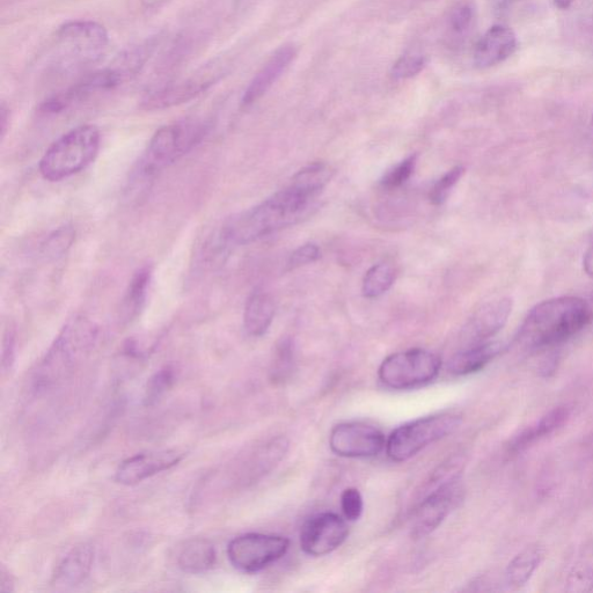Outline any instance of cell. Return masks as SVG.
<instances>
[{"label":"cell","instance_id":"1","mask_svg":"<svg viewBox=\"0 0 593 593\" xmlns=\"http://www.w3.org/2000/svg\"><path fill=\"white\" fill-rule=\"evenodd\" d=\"M318 196L290 185L252 209L229 219L209 246L214 261L233 246H245L302 222L316 208Z\"/></svg>","mask_w":593,"mask_h":593},{"label":"cell","instance_id":"2","mask_svg":"<svg viewBox=\"0 0 593 593\" xmlns=\"http://www.w3.org/2000/svg\"><path fill=\"white\" fill-rule=\"evenodd\" d=\"M106 28L92 20H76L57 29L46 57L47 79H72L90 73L107 53Z\"/></svg>","mask_w":593,"mask_h":593},{"label":"cell","instance_id":"3","mask_svg":"<svg viewBox=\"0 0 593 593\" xmlns=\"http://www.w3.org/2000/svg\"><path fill=\"white\" fill-rule=\"evenodd\" d=\"M591 319V307L580 297L548 299L527 314L517 341L534 351L558 347L583 331Z\"/></svg>","mask_w":593,"mask_h":593},{"label":"cell","instance_id":"4","mask_svg":"<svg viewBox=\"0 0 593 593\" xmlns=\"http://www.w3.org/2000/svg\"><path fill=\"white\" fill-rule=\"evenodd\" d=\"M149 57L150 51L145 46L130 50L113 67L87 73L67 89L51 95L41 105L40 112L46 115L60 114L95 97V95L117 89L129 79L137 76Z\"/></svg>","mask_w":593,"mask_h":593},{"label":"cell","instance_id":"5","mask_svg":"<svg viewBox=\"0 0 593 593\" xmlns=\"http://www.w3.org/2000/svg\"><path fill=\"white\" fill-rule=\"evenodd\" d=\"M98 339V327L84 317H76L64 325L36 371V390H47L60 382L91 353Z\"/></svg>","mask_w":593,"mask_h":593},{"label":"cell","instance_id":"6","mask_svg":"<svg viewBox=\"0 0 593 593\" xmlns=\"http://www.w3.org/2000/svg\"><path fill=\"white\" fill-rule=\"evenodd\" d=\"M209 130L210 124L207 121L197 119L181 120L161 127L153 135L139 160V177H155L165 168L177 163L203 142Z\"/></svg>","mask_w":593,"mask_h":593},{"label":"cell","instance_id":"7","mask_svg":"<svg viewBox=\"0 0 593 593\" xmlns=\"http://www.w3.org/2000/svg\"><path fill=\"white\" fill-rule=\"evenodd\" d=\"M100 143V131L92 124L68 131L51 144L42 156L39 164L42 178L58 182L84 171L97 158Z\"/></svg>","mask_w":593,"mask_h":593},{"label":"cell","instance_id":"8","mask_svg":"<svg viewBox=\"0 0 593 593\" xmlns=\"http://www.w3.org/2000/svg\"><path fill=\"white\" fill-rule=\"evenodd\" d=\"M461 422L460 415L443 413L406 423L388 438L387 455L398 463L411 459L428 445L455 433Z\"/></svg>","mask_w":593,"mask_h":593},{"label":"cell","instance_id":"9","mask_svg":"<svg viewBox=\"0 0 593 593\" xmlns=\"http://www.w3.org/2000/svg\"><path fill=\"white\" fill-rule=\"evenodd\" d=\"M442 361L424 349H411L388 356L380 365V382L392 390H408L433 382L441 371Z\"/></svg>","mask_w":593,"mask_h":593},{"label":"cell","instance_id":"10","mask_svg":"<svg viewBox=\"0 0 593 593\" xmlns=\"http://www.w3.org/2000/svg\"><path fill=\"white\" fill-rule=\"evenodd\" d=\"M289 540L272 534L247 533L234 538L228 546L231 565L243 573H258L283 558Z\"/></svg>","mask_w":593,"mask_h":593},{"label":"cell","instance_id":"11","mask_svg":"<svg viewBox=\"0 0 593 593\" xmlns=\"http://www.w3.org/2000/svg\"><path fill=\"white\" fill-rule=\"evenodd\" d=\"M329 445L336 455L346 458L375 457L386 445L382 431L360 422L341 423L329 436Z\"/></svg>","mask_w":593,"mask_h":593},{"label":"cell","instance_id":"12","mask_svg":"<svg viewBox=\"0 0 593 593\" xmlns=\"http://www.w3.org/2000/svg\"><path fill=\"white\" fill-rule=\"evenodd\" d=\"M463 487L459 478H452L429 494L416 509L412 534L423 538L434 532L461 500Z\"/></svg>","mask_w":593,"mask_h":593},{"label":"cell","instance_id":"13","mask_svg":"<svg viewBox=\"0 0 593 593\" xmlns=\"http://www.w3.org/2000/svg\"><path fill=\"white\" fill-rule=\"evenodd\" d=\"M219 76L221 75L216 69H206L186 79L165 84L146 94L141 107L145 111H160V109L185 104L215 85Z\"/></svg>","mask_w":593,"mask_h":593},{"label":"cell","instance_id":"14","mask_svg":"<svg viewBox=\"0 0 593 593\" xmlns=\"http://www.w3.org/2000/svg\"><path fill=\"white\" fill-rule=\"evenodd\" d=\"M349 536V529L339 515L324 512L307 521L300 532V546L311 556H324L338 549Z\"/></svg>","mask_w":593,"mask_h":593},{"label":"cell","instance_id":"15","mask_svg":"<svg viewBox=\"0 0 593 593\" xmlns=\"http://www.w3.org/2000/svg\"><path fill=\"white\" fill-rule=\"evenodd\" d=\"M512 306L514 303L509 297L495 299L482 305L461 329L459 339L464 348L477 346L493 339L507 325Z\"/></svg>","mask_w":593,"mask_h":593},{"label":"cell","instance_id":"16","mask_svg":"<svg viewBox=\"0 0 593 593\" xmlns=\"http://www.w3.org/2000/svg\"><path fill=\"white\" fill-rule=\"evenodd\" d=\"M182 459V453L173 450L139 453L123 461L117 468L115 481L124 486H134L153 475L171 470Z\"/></svg>","mask_w":593,"mask_h":593},{"label":"cell","instance_id":"17","mask_svg":"<svg viewBox=\"0 0 593 593\" xmlns=\"http://www.w3.org/2000/svg\"><path fill=\"white\" fill-rule=\"evenodd\" d=\"M517 36L508 26L496 25L489 28L475 45L473 61L479 69L496 67L507 61L517 49Z\"/></svg>","mask_w":593,"mask_h":593},{"label":"cell","instance_id":"18","mask_svg":"<svg viewBox=\"0 0 593 593\" xmlns=\"http://www.w3.org/2000/svg\"><path fill=\"white\" fill-rule=\"evenodd\" d=\"M296 56L295 46L285 45L278 48L248 85L241 104L250 107L260 100L287 71Z\"/></svg>","mask_w":593,"mask_h":593},{"label":"cell","instance_id":"19","mask_svg":"<svg viewBox=\"0 0 593 593\" xmlns=\"http://www.w3.org/2000/svg\"><path fill=\"white\" fill-rule=\"evenodd\" d=\"M571 409L569 406H560L552 409L551 412L541 417L539 421L525 428L521 433L511 438L507 445V452L510 456L519 455L530 449L531 446L545 437L552 435L561 429L569 420Z\"/></svg>","mask_w":593,"mask_h":593},{"label":"cell","instance_id":"20","mask_svg":"<svg viewBox=\"0 0 593 593\" xmlns=\"http://www.w3.org/2000/svg\"><path fill=\"white\" fill-rule=\"evenodd\" d=\"M94 562V548L90 544L73 547L64 556L54 575V583L61 588H75L90 576Z\"/></svg>","mask_w":593,"mask_h":593},{"label":"cell","instance_id":"21","mask_svg":"<svg viewBox=\"0 0 593 593\" xmlns=\"http://www.w3.org/2000/svg\"><path fill=\"white\" fill-rule=\"evenodd\" d=\"M288 441L284 437H277L272 441L255 449L250 457L243 464L240 471V480L243 483H251L272 471L280 463L288 450Z\"/></svg>","mask_w":593,"mask_h":593},{"label":"cell","instance_id":"22","mask_svg":"<svg viewBox=\"0 0 593 593\" xmlns=\"http://www.w3.org/2000/svg\"><path fill=\"white\" fill-rule=\"evenodd\" d=\"M504 350L501 341H487L464 348L451 358L449 371L455 376H468L485 369Z\"/></svg>","mask_w":593,"mask_h":593},{"label":"cell","instance_id":"23","mask_svg":"<svg viewBox=\"0 0 593 593\" xmlns=\"http://www.w3.org/2000/svg\"><path fill=\"white\" fill-rule=\"evenodd\" d=\"M152 278L153 267L151 265L138 268L131 277L121 305L123 321L131 322L141 314L149 296Z\"/></svg>","mask_w":593,"mask_h":593},{"label":"cell","instance_id":"24","mask_svg":"<svg viewBox=\"0 0 593 593\" xmlns=\"http://www.w3.org/2000/svg\"><path fill=\"white\" fill-rule=\"evenodd\" d=\"M275 302L265 292H254L248 298L244 312V328L253 338H261L268 332L275 317Z\"/></svg>","mask_w":593,"mask_h":593},{"label":"cell","instance_id":"25","mask_svg":"<svg viewBox=\"0 0 593 593\" xmlns=\"http://www.w3.org/2000/svg\"><path fill=\"white\" fill-rule=\"evenodd\" d=\"M216 563V548L211 541L196 538L187 541L178 555V566L183 573H207Z\"/></svg>","mask_w":593,"mask_h":593},{"label":"cell","instance_id":"26","mask_svg":"<svg viewBox=\"0 0 593 593\" xmlns=\"http://www.w3.org/2000/svg\"><path fill=\"white\" fill-rule=\"evenodd\" d=\"M545 558V549L539 545H531L515 556L505 570V581L509 587L521 589L530 582L534 573Z\"/></svg>","mask_w":593,"mask_h":593},{"label":"cell","instance_id":"27","mask_svg":"<svg viewBox=\"0 0 593 593\" xmlns=\"http://www.w3.org/2000/svg\"><path fill=\"white\" fill-rule=\"evenodd\" d=\"M395 269L388 263H379L365 274L362 292L366 298L380 297L392 288L395 281Z\"/></svg>","mask_w":593,"mask_h":593},{"label":"cell","instance_id":"28","mask_svg":"<svg viewBox=\"0 0 593 593\" xmlns=\"http://www.w3.org/2000/svg\"><path fill=\"white\" fill-rule=\"evenodd\" d=\"M177 378V369L172 365H166L157 371L146 384L144 405L149 407L157 405L177 382Z\"/></svg>","mask_w":593,"mask_h":593},{"label":"cell","instance_id":"29","mask_svg":"<svg viewBox=\"0 0 593 593\" xmlns=\"http://www.w3.org/2000/svg\"><path fill=\"white\" fill-rule=\"evenodd\" d=\"M295 365V344L290 338H283L277 343L270 368L273 382L283 383L291 375Z\"/></svg>","mask_w":593,"mask_h":593},{"label":"cell","instance_id":"30","mask_svg":"<svg viewBox=\"0 0 593 593\" xmlns=\"http://www.w3.org/2000/svg\"><path fill=\"white\" fill-rule=\"evenodd\" d=\"M76 231L72 226H61L51 232L41 245V254L48 260H58L63 258L70 251L75 243Z\"/></svg>","mask_w":593,"mask_h":593},{"label":"cell","instance_id":"31","mask_svg":"<svg viewBox=\"0 0 593 593\" xmlns=\"http://www.w3.org/2000/svg\"><path fill=\"white\" fill-rule=\"evenodd\" d=\"M465 168L463 166L453 167L452 170L446 172L441 179H439L433 188L430 190L429 200L434 206H441L450 196L452 189L456 187L457 183L463 178Z\"/></svg>","mask_w":593,"mask_h":593},{"label":"cell","instance_id":"32","mask_svg":"<svg viewBox=\"0 0 593 593\" xmlns=\"http://www.w3.org/2000/svg\"><path fill=\"white\" fill-rule=\"evenodd\" d=\"M417 165V155H412L402 160L401 163L395 165L388 170L382 181H380V185H382L385 189H397L412 178V175L415 172V168Z\"/></svg>","mask_w":593,"mask_h":593},{"label":"cell","instance_id":"33","mask_svg":"<svg viewBox=\"0 0 593 593\" xmlns=\"http://www.w3.org/2000/svg\"><path fill=\"white\" fill-rule=\"evenodd\" d=\"M426 67V57L421 54H406L393 65L392 75L397 79L412 78Z\"/></svg>","mask_w":593,"mask_h":593},{"label":"cell","instance_id":"34","mask_svg":"<svg viewBox=\"0 0 593 593\" xmlns=\"http://www.w3.org/2000/svg\"><path fill=\"white\" fill-rule=\"evenodd\" d=\"M475 19V11L471 4H461L453 10L450 17V28L453 34L464 36L471 31Z\"/></svg>","mask_w":593,"mask_h":593},{"label":"cell","instance_id":"35","mask_svg":"<svg viewBox=\"0 0 593 593\" xmlns=\"http://www.w3.org/2000/svg\"><path fill=\"white\" fill-rule=\"evenodd\" d=\"M593 589V568L588 565H577L570 571L567 578V591L589 592Z\"/></svg>","mask_w":593,"mask_h":593},{"label":"cell","instance_id":"36","mask_svg":"<svg viewBox=\"0 0 593 593\" xmlns=\"http://www.w3.org/2000/svg\"><path fill=\"white\" fill-rule=\"evenodd\" d=\"M341 508L349 522H356L362 516L363 497L356 488L344 490L341 496Z\"/></svg>","mask_w":593,"mask_h":593},{"label":"cell","instance_id":"37","mask_svg":"<svg viewBox=\"0 0 593 593\" xmlns=\"http://www.w3.org/2000/svg\"><path fill=\"white\" fill-rule=\"evenodd\" d=\"M320 258V250L317 245L306 244L297 248L291 254L288 266L290 269L300 268L310 263L316 262Z\"/></svg>","mask_w":593,"mask_h":593},{"label":"cell","instance_id":"38","mask_svg":"<svg viewBox=\"0 0 593 593\" xmlns=\"http://www.w3.org/2000/svg\"><path fill=\"white\" fill-rule=\"evenodd\" d=\"M16 356V334L12 329H7L3 340L2 369L3 372L10 371Z\"/></svg>","mask_w":593,"mask_h":593},{"label":"cell","instance_id":"39","mask_svg":"<svg viewBox=\"0 0 593 593\" xmlns=\"http://www.w3.org/2000/svg\"><path fill=\"white\" fill-rule=\"evenodd\" d=\"M580 25L584 31L593 32V0L582 10Z\"/></svg>","mask_w":593,"mask_h":593},{"label":"cell","instance_id":"40","mask_svg":"<svg viewBox=\"0 0 593 593\" xmlns=\"http://www.w3.org/2000/svg\"><path fill=\"white\" fill-rule=\"evenodd\" d=\"M0 591L12 592L14 591V580L10 571H7L4 567L0 571Z\"/></svg>","mask_w":593,"mask_h":593},{"label":"cell","instance_id":"41","mask_svg":"<svg viewBox=\"0 0 593 593\" xmlns=\"http://www.w3.org/2000/svg\"><path fill=\"white\" fill-rule=\"evenodd\" d=\"M9 124L10 109L3 104L2 108H0V137H2V139L6 136L7 129H9Z\"/></svg>","mask_w":593,"mask_h":593},{"label":"cell","instance_id":"42","mask_svg":"<svg viewBox=\"0 0 593 593\" xmlns=\"http://www.w3.org/2000/svg\"><path fill=\"white\" fill-rule=\"evenodd\" d=\"M583 267L585 273H587L590 277L593 278V247H591L590 250L587 253H585L583 259Z\"/></svg>","mask_w":593,"mask_h":593},{"label":"cell","instance_id":"43","mask_svg":"<svg viewBox=\"0 0 593 593\" xmlns=\"http://www.w3.org/2000/svg\"><path fill=\"white\" fill-rule=\"evenodd\" d=\"M553 3L560 10H567L574 3V0H553Z\"/></svg>","mask_w":593,"mask_h":593},{"label":"cell","instance_id":"44","mask_svg":"<svg viewBox=\"0 0 593 593\" xmlns=\"http://www.w3.org/2000/svg\"><path fill=\"white\" fill-rule=\"evenodd\" d=\"M591 123H592V127H593V113H592V120H591Z\"/></svg>","mask_w":593,"mask_h":593}]
</instances>
